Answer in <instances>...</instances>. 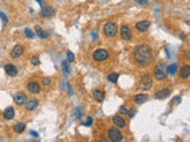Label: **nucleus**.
Returning a JSON list of instances; mask_svg holds the SVG:
<instances>
[{"mask_svg": "<svg viewBox=\"0 0 190 142\" xmlns=\"http://www.w3.org/2000/svg\"><path fill=\"white\" fill-rule=\"evenodd\" d=\"M134 59L138 65L140 66H147L151 64L153 56H152L151 49L147 45H139L134 50Z\"/></svg>", "mask_w": 190, "mask_h": 142, "instance_id": "nucleus-1", "label": "nucleus"}, {"mask_svg": "<svg viewBox=\"0 0 190 142\" xmlns=\"http://www.w3.org/2000/svg\"><path fill=\"white\" fill-rule=\"evenodd\" d=\"M116 31H118V26H116L115 23L109 21V23L105 24V26H103V33H105V36H107V37H109V38L115 37Z\"/></svg>", "mask_w": 190, "mask_h": 142, "instance_id": "nucleus-2", "label": "nucleus"}, {"mask_svg": "<svg viewBox=\"0 0 190 142\" xmlns=\"http://www.w3.org/2000/svg\"><path fill=\"white\" fill-rule=\"evenodd\" d=\"M154 77L158 81H163L166 77V71L164 69V63H159L156 68H154Z\"/></svg>", "mask_w": 190, "mask_h": 142, "instance_id": "nucleus-3", "label": "nucleus"}, {"mask_svg": "<svg viewBox=\"0 0 190 142\" xmlns=\"http://www.w3.org/2000/svg\"><path fill=\"white\" fill-rule=\"evenodd\" d=\"M107 58H108V51L105 49H99L94 51V53H93V59L96 62L106 61Z\"/></svg>", "mask_w": 190, "mask_h": 142, "instance_id": "nucleus-4", "label": "nucleus"}, {"mask_svg": "<svg viewBox=\"0 0 190 142\" xmlns=\"http://www.w3.org/2000/svg\"><path fill=\"white\" fill-rule=\"evenodd\" d=\"M108 137H109L111 141L119 142L122 140V134L118 129H115V128H109V130H108Z\"/></svg>", "mask_w": 190, "mask_h": 142, "instance_id": "nucleus-5", "label": "nucleus"}, {"mask_svg": "<svg viewBox=\"0 0 190 142\" xmlns=\"http://www.w3.org/2000/svg\"><path fill=\"white\" fill-rule=\"evenodd\" d=\"M152 77L150 75H145L143 78H141V81H140V84H139V88L141 89V90H149L150 88L152 86Z\"/></svg>", "mask_w": 190, "mask_h": 142, "instance_id": "nucleus-6", "label": "nucleus"}, {"mask_svg": "<svg viewBox=\"0 0 190 142\" xmlns=\"http://www.w3.org/2000/svg\"><path fill=\"white\" fill-rule=\"evenodd\" d=\"M14 103L16 104H18V105H24V104H26V102H27V97H26V95L25 94H23V92H18V94H16L14 95Z\"/></svg>", "mask_w": 190, "mask_h": 142, "instance_id": "nucleus-7", "label": "nucleus"}, {"mask_svg": "<svg viewBox=\"0 0 190 142\" xmlns=\"http://www.w3.org/2000/svg\"><path fill=\"white\" fill-rule=\"evenodd\" d=\"M120 33H121V38L125 41H130L132 38V33H131V30L128 26H122L120 29Z\"/></svg>", "mask_w": 190, "mask_h": 142, "instance_id": "nucleus-8", "label": "nucleus"}, {"mask_svg": "<svg viewBox=\"0 0 190 142\" xmlns=\"http://www.w3.org/2000/svg\"><path fill=\"white\" fill-rule=\"evenodd\" d=\"M150 25H151V24H150L149 20H141V21H138V23L135 24V29H137L138 31H140V32H144V31L149 30Z\"/></svg>", "mask_w": 190, "mask_h": 142, "instance_id": "nucleus-9", "label": "nucleus"}, {"mask_svg": "<svg viewBox=\"0 0 190 142\" xmlns=\"http://www.w3.org/2000/svg\"><path fill=\"white\" fill-rule=\"evenodd\" d=\"M23 53H24V47L21 45H16L11 51V57L12 58H19Z\"/></svg>", "mask_w": 190, "mask_h": 142, "instance_id": "nucleus-10", "label": "nucleus"}, {"mask_svg": "<svg viewBox=\"0 0 190 142\" xmlns=\"http://www.w3.org/2000/svg\"><path fill=\"white\" fill-rule=\"evenodd\" d=\"M169 95H170V89L165 88V89H162V90H159L158 92H156V94H154V98H157V100H163V98L169 97Z\"/></svg>", "mask_w": 190, "mask_h": 142, "instance_id": "nucleus-11", "label": "nucleus"}, {"mask_svg": "<svg viewBox=\"0 0 190 142\" xmlns=\"http://www.w3.org/2000/svg\"><path fill=\"white\" fill-rule=\"evenodd\" d=\"M27 90H29V92H31V94H33V95L39 94V91H40V85H39L38 83H36V82H31V83L27 84Z\"/></svg>", "mask_w": 190, "mask_h": 142, "instance_id": "nucleus-12", "label": "nucleus"}, {"mask_svg": "<svg viewBox=\"0 0 190 142\" xmlns=\"http://www.w3.org/2000/svg\"><path fill=\"white\" fill-rule=\"evenodd\" d=\"M5 71H6V74H7L8 76H11V77L17 76V74H18L17 68H16L14 65H12V64H7V65H5Z\"/></svg>", "mask_w": 190, "mask_h": 142, "instance_id": "nucleus-13", "label": "nucleus"}, {"mask_svg": "<svg viewBox=\"0 0 190 142\" xmlns=\"http://www.w3.org/2000/svg\"><path fill=\"white\" fill-rule=\"evenodd\" d=\"M38 104H39V102H38L37 98H31V100H29L26 102V109L29 111H33L38 107Z\"/></svg>", "mask_w": 190, "mask_h": 142, "instance_id": "nucleus-14", "label": "nucleus"}, {"mask_svg": "<svg viewBox=\"0 0 190 142\" xmlns=\"http://www.w3.org/2000/svg\"><path fill=\"white\" fill-rule=\"evenodd\" d=\"M55 14V10L49 6H42V16L43 17H52Z\"/></svg>", "mask_w": 190, "mask_h": 142, "instance_id": "nucleus-15", "label": "nucleus"}, {"mask_svg": "<svg viewBox=\"0 0 190 142\" xmlns=\"http://www.w3.org/2000/svg\"><path fill=\"white\" fill-rule=\"evenodd\" d=\"M14 117V109L12 107H8L4 111V119L5 120H12Z\"/></svg>", "mask_w": 190, "mask_h": 142, "instance_id": "nucleus-16", "label": "nucleus"}, {"mask_svg": "<svg viewBox=\"0 0 190 142\" xmlns=\"http://www.w3.org/2000/svg\"><path fill=\"white\" fill-rule=\"evenodd\" d=\"M190 76V65H184L181 68L179 71V77L181 78H188Z\"/></svg>", "mask_w": 190, "mask_h": 142, "instance_id": "nucleus-17", "label": "nucleus"}, {"mask_svg": "<svg viewBox=\"0 0 190 142\" xmlns=\"http://www.w3.org/2000/svg\"><path fill=\"white\" fill-rule=\"evenodd\" d=\"M146 101H147V95H145V94H139V95H135V97H134V102L137 104H143Z\"/></svg>", "mask_w": 190, "mask_h": 142, "instance_id": "nucleus-18", "label": "nucleus"}, {"mask_svg": "<svg viewBox=\"0 0 190 142\" xmlns=\"http://www.w3.org/2000/svg\"><path fill=\"white\" fill-rule=\"evenodd\" d=\"M113 122H114V124L118 125L119 128H124V127L126 125V122H125V120H124L121 116H114Z\"/></svg>", "mask_w": 190, "mask_h": 142, "instance_id": "nucleus-19", "label": "nucleus"}, {"mask_svg": "<svg viewBox=\"0 0 190 142\" xmlns=\"http://www.w3.org/2000/svg\"><path fill=\"white\" fill-rule=\"evenodd\" d=\"M93 95H94L95 100L97 102H102L105 100V92L100 91L99 89H95L94 91H93Z\"/></svg>", "mask_w": 190, "mask_h": 142, "instance_id": "nucleus-20", "label": "nucleus"}, {"mask_svg": "<svg viewBox=\"0 0 190 142\" xmlns=\"http://www.w3.org/2000/svg\"><path fill=\"white\" fill-rule=\"evenodd\" d=\"M13 130H14L17 134H21V133L25 130V124H24L23 122H19V123H17V124H14Z\"/></svg>", "mask_w": 190, "mask_h": 142, "instance_id": "nucleus-21", "label": "nucleus"}, {"mask_svg": "<svg viewBox=\"0 0 190 142\" xmlns=\"http://www.w3.org/2000/svg\"><path fill=\"white\" fill-rule=\"evenodd\" d=\"M36 33H37L38 37H40V38H43V39L48 37V33H46L45 31H43V30H42L39 26H36Z\"/></svg>", "mask_w": 190, "mask_h": 142, "instance_id": "nucleus-22", "label": "nucleus"}, {"mask_svg": "<svg viewBox=\"0 0 190 142\" xmlns=\"http://www.w3.org/2000/svg\"><path fill=\"white\" fill-rule=\"evenodd\" d=\"M176 71H177V64H176V63H172L171 65L168 66V69H166V72H168L169 75H173Z\"/></svg>", "mask_w": 190, "mask_h": 142, "instance_id": "nucleus-23", "label": "nucleus"}, {"mask_svg": "<svg viewBox=\"0 0 190 142\" xmlns=\"http://www.w3.org/2000/svg\"><path fill=\"white\" fill-rule=\"evenodd\" d=\"M118 78H119V75H118V74H111V75L108 76V81L111 82V83H116V82H118Z\"/></svg>", "mask_w": 190, "mask_h": 142, "instance_id": "nucleus-24", "label": "nucleus"}, {"mask_svg": "<svg viewBox=\"0 0 190 142\" xmlns=\"http://www.w3.org/2000/svg\"><path fill=\"white\" fill-rule=\"evenodd\" d=\"M24 33H25V36L29 37V38H33V37H35L33 32H32L30 29H25V30H24Z\"/></svg>", "mask_w": 190, "mask_h": 142, "instance_id": "nucleus-25", "label": "nucleus"}, {"mask_svg": "<svg viewBox=\"0 0 190 142\" xmlns=\"http://www.w3.org/2000/svg\"><path fill=\"white\" fill-rule=\"evenodd\" d=\"M67 56H68V62H69V63H73V62L75 61V56H74L73 52L68 51V52H67Z\"/></svg>", "mask_w": 190, "mask_h": 142, "instance_id": "nucleus-26", "label": "nucleus"}, {"mask_svg": "<svg viewBox=\"0 0 190 142\" xmlns=\"http://www.w3.org/2000/svg\"><path fill=\"white\" fill-rule=\"evenodd\" d=\"M67 62H68V61H64V62H63L62 66H63V70H64V72H65V74H69V70H70V69H69V66H68Z\"/></svg>", "mask_w": 190, "mask_h": 142, "instance_id": "nucleus-27", "label": "nucleus"}, {"mask_svg": "<svg viewBox=\"0 0 190 142\" xmlns=\"http://www.w3.org/2000/svg\"><path fill=\"white\" fill-rule=\"evenodd\" d=\"M31 63H32L33 65H39V63H40V62H39V58H38L37 56H35V57H32V58H31Z\"/></svg>", "mask_w": 190, "mask_h": 142, "instance_id": "nucleus-28", "label": "nucleus"}, {"mask_svg": "<svg viewBox=\"0 0 190 142\" xmlns=\"http://www.w3.org/2000/svg\"><path fill=\"white\" fill-rule=\"evenodd\" d=\"M81 115H82V109H81V108H77L75 111L76 119H81Z\"/></svg>", "mask_w": 190, "mask_h": 142, "instance_id": "nucleus-29", "label": "nucleus"}, {"mask_svg": "<svg viewBox=\"0 0 190 142\" xmlns=\"http://www.w3.org/2000/svg\"><path fill=\"white\" fill-rule=\"evenodd\" d=\"M92 123H93V117H87V122H84L83 124L84 125H87V127H89V125H92Z\"/></svg>", "mask_w": 190, "mask_h": 142, "instance_id": "nucleus-30", "label": "nucleus"}, {"mask_svg": "<svg viewBox=\"0 0 190 142\" xmlns=\"http://www.w3.org/2000/svg\"><path fill=\"white\" fill-rule=\"evenodd\" d=\"M120 113H121V114H128V109L122 105V107L120 108Z\"/></svg>", "mask_w": 190, "mask_h": 142, "instance_id": "nucleus-31", "label": "nucleus"}, {"mask_svg": "<svg viewBox=\"0 0 190 142\" xmlns=\"http://www.w3.org/2000/svg\"><path fill=\"white\" fill-rule=\"evenodd\" d=\"M0 18H2V20H4V25H6V23H7V17H6L2 12H0Z\"/></svg>", "mask_w": 190, "mask_h": 142, "instance_id": "nucleus-32", "label": "nucleus"}, {"mask_svg": "<svg viewBox=\"0 0 190 142\" xmlns=\"http://www.w3.org/2000/svg\"><path fill=\"white\" fill-rule=\"evenodd\" d=\"M173 103H175V104L181 103V96H176V97H173Z\"/></svg>", "mask_w": 190, "mask_h": 142, "instance_id": "nucleus-33", "label": "nucleus"}, {"mask_svg": "<svg viewBox=\"0 0 190 142\" xmlns=\"http://www.w3.org/2000/svg\"><path fill=\"white\" fill-rule=\"evenodd\" d=\"M50 82H51V80H50V78H43L42 83H43L44 85H48V84H50Z\"/></svg>", "mask_w": 190, "mask_h": 142, "instance_id": "nucleus-34", "label": "nucleus"}, {"mask_svg": "<svg viewBox=\"0 0 190 142\" xmlns=\"http://www.w3.org/2000/svg\"><path fill=\"white\" fill-rule=\"evenodd\" d=\"M137 4H139V5H146L147 4V1L146 0H134Z\"/></svg>", "mask_w": 190, "mask_h": 142, "instance_id": "nucleus-35", "label": "nucleus"}, {"mask_svg": "<svg viewBox=\"0 0 190 142\" xmlns=\"http://www.w3.org/2000/svg\"><path fill=\"white\" fill-rule=\"evenodd\" d=\"M134 115H135V110H134V109H131V110L128 111V116H130V117H133Z\"/></svg>", "mask_w": 190, "mask_h": 142, "instance_id": "nucleus-36", "label": "nucleus"}, {"mask_svg": "<svg viewBox=\"0 0 190 142\" xmlns=\"http://www.w3.org/2000/svg\"><path fill=\"white\" fill-rule=\"evenodd\" d=\"M30 134H31L32 136H36V137H38V133H36V131H30Z\"/></svg>", "mask_w": 190, "mask_h": 142, "instance_id": "nucleus-37", "label": "nucleus"}]
</instances>
